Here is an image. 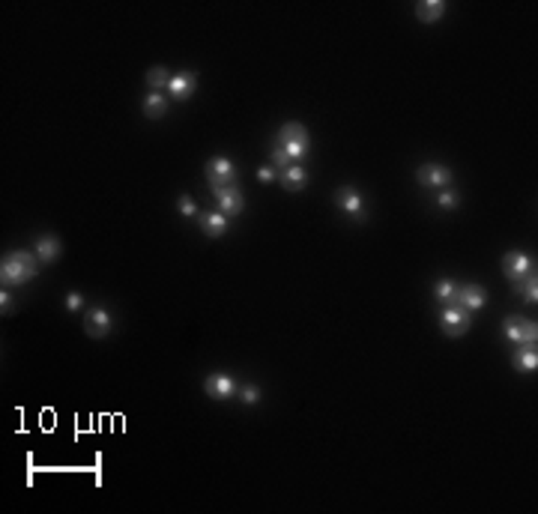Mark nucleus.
<instances>
[{
  "label": "nucleus",
  "mask_w": 538,
  "mask_h": 514,
  "mask_svg": "<svg viewBox=\"0 0 538 514\" xmlns=\"http://www.w3.org/2000/svg\"><path fill=\"white\" fill-rule=\"evenodd\" d=\"M36 257H39L42 263H54L60 257V240L54 233H42L39 240H36Z\"/></svg>",
  "instance_id": "14"
},
{
  "label": "nucleus",
  "mask_w": 538,
  "mask_h": 514,
  "mask_svg": "<svg viewBox=\"0 0 538 514\" xmlns=\"http://www.w3.org/2000/svg\"><path fill=\"white\" fill-rule=\"evenodd\" d=\"M168 81H171V72L165 69V66H153V69L147 72V87L150 90H159L162 93L168 87Z\"/></svg>",
  "instance_id": "22"
},
{
  "label": "nucleus",
  "mask_w": 538,
  "mask_h": 514,
  "mask_svg": "<svg viewBox=\"0 0 538 514\" xmlns=\"http://www.w3.org/2000/svg\"><path fill=\"white\" fill-rule=\"evenodd\" d=\"M179 213H183V215H188V218H192V215H197V206H195V201H192V197H188V195H183V197H179Z\"/></svg>",
  "instance_id": "27"
},
{
  "label": "nucleus",
  "mask_w": 538,
  "mask_h": 514,
  "mask_svg": "<svg viewBox=\"0 0 538 514\" xmlns=\"http://www.w3.org/2000/svg\"><path fill=\"white\" fill-rule=\"evenodd\" d=\"M503 335L508 341H514V344H535L538 338V326L532 320L521 317V314H512V317L503 320Z\"/></svg>",
  "instance_id": "2"
},
{
  "label": "nucleus",
  "mask_w": 538,
  "mask_h": 514,
  "mask_svg": "<svg viewBox=\"0 0 538 514\" xmlns=\"http://www.w3.org/2000/svg\"><path fill=\"white\" fill-rule=\"evenodd\" d=\"M278 179H281V186H285L287 192H302L305 183H308V174H305V168L302 165H290V168L281 170Z\"/></svg>",
  "instance_id": "15"
},
{
  "label": "nucleus",
  "mask_w": 538,
  "mask_h": 514,
  "mask_svg": "<svg viewBox=\"0 0 538 514\" xmlns=\"http://www.w3.org/2000/svg\"><path fill=\"white\" fill-rule=\"evenodd\" d=\"M469 326H473V311H467L464 305H442L440 311V329H442V335H449V338H460V335H467Z\"/></svg>",
  "instance_id": "1"
},
{
  "label": "nucleus",
  "mask_w": 538,
  "mask_h": 514,
  "mask_svg": "<svg viewBox=\"0 0 538 514\" xmlns=\"http://www.w3.org/2000/svg\"><path fill=\"white\" fill-rule=\"evenodd\" d=\"M416 179L424 188H437V192H442V188L451 186V170L446 165H440V161H428V165L419 168Z\"/></svg>",
  "instance_id": "3"
},
{
  "label": "nucleus",
  "mask_w": 538,
  "mask_h": 514,
  "mask_svg": "<svg viewBox=\"0 0 538 514\" xmlns=\"http://www.w3.org/2000/svg\"><path fill=\"white\" fill-rule=\"evenodd\" d=\"M240 401L245 404V407H254L260 401V389L258 386H242L240 389Z\"/></svg>",
  "instance_id": "25"
},
{
  "label": "nucleus",
  "mask_w": 538,
  "mask_h": 514,
  "mask_svg": "<svg viewBox=\"0 0 538 514\" xmlns=\"http://www.w3.org/2000/svg\"><path fill=\"white\" fill-rule=\"evenodd\" d=\"M269 161H272V168H278V170H285V168H290V165H296V161L290 159V156L285 153V150H278V147H272Z\"/></svg>",
  "instance_id": "24"
},
{
  "label": "nucleus",
  "mask_w": 538,
  "mask_h": 514,
  "mask_svg": "<svg viewBox=\"0 0 538 514\" xmlns=\"http://www.w3.org/2000/svg\"><path fill=\"white\" fill-rule=\"evenodd\" d=\"M213 188V195H215V201H219V213L222 215H240L242 213V206H245V197L237 186H210Z\"/></svg>",
  "instance_id": "5"
},
{
  "label": "nucleus",
  "mask_w": 538,
  "mask_h": 514,
  "mask_svg": "<svg viewBox=\"0 0 538 514\" xmlns=\"http://www.w3.org/2000/svg\"><path fill=\"white\" fill-rule=\"evenodd\" d=\"M276 147H278V150H285V153H287L290 159H294L296 165H299L302 159H305V153L311 150V144H296V141H281V138H276Z\"/></svg>",
  "instance_id": "23"
},
{
  "label": "nucleus",
  "mask_w": 538,
  "mask_h": 514,
  "mask_svg": "<svg viewBox=\"0 0 538 514\" xmlns=\"http://www.w3.org/2000/svg\"><path fill=\"white\" fill-rule=\"evenodd\" d=\"M195 87H197V78L192 72H177V75H171V81H168L165 90H168V96H171V99L186 102V99H192Z\"/></svg>",
  "instance_id": "10"
},
{
  "label": "nucleus",
  "mask_w": 538,
  "mask_h": 514,
  "mask_svg": "<svg viewBox=\"0 0 538 514\" xmlns=\"http://www.w3.org/2000/svg\"><path fill=\"white\" fill-rule=\"evenodd\" d=\"M485 302H487V293L478 287V284H464V287H458V305H464L467 311H478V308H485Z\"/></svg>",
  "instance_id": "12"
},
{
  "label": "nucleus",
  "mask_w": 538,
  "mask_h": 514,
  "mask_svg": "<svg viewBox=\"0 0 538 514\" xmlns=\"http://www.w3.org/2000/svg\"><path fill=\"white\" fill-rule=\"evenodd\" d=\"M433 296H437L442 305H455L458 302V284L451 278H440L437 284H433Z\"/></svg>",
  "instance_id": "21"
},
{
  "label": "nucleus",
  "mask_w": 538,
  "mask_h": 514,
  "mask_svg": "<svg viewBox=\"0 0 538 514\" xmlns=\"http://www.w3.org/2000/svg\"><path fill=\"white\" fill-rule=\"evenodd\" d=\"M535 269V260L530 254H523V251H508L503 257V272H505V278L508 281H517V278H523L526 272H532Z\"/></svg>",
  "instance_id": "9"
},
{
  "label": "nucleus",
  "mask_w": 538,
  "mask_h": 514,
  "mask_svg": "<svg viewBox=\"0 0 538 514\" xmlns=\"http://www.w3.org/2000/svg\"><path fill=\"white\" fill-rule=\"evenodd\" d=\"M258 179H260V183H272V179H276V168H272V165L260 168L258 170Z\"/></svg>",
  "instance_id": "29"
},
{
  "label": "nucleus",
  "mask_w": 538,
  "mask_h": 514,
  "mask_svg": "<svg viewBox=\"0 0 538 514\" xmlns=\"http://www.w3.org/2000/svg\"><path fill=\"white\" fill-rule=\"evenodd\" d=\"M84 308V296L81 293H69V296H66V311H81Z\"/></svg>",
  "instance_id": "28"
},
{
  "label": "nucleus",
  "mask_w": 538,
  "mask_h": 514,
  "mask_svg": "<svg viewBox=\"0 0 538 514\" xmlns=\"http://www.w3.org/2000/svg\"><path fill=\"white\" fill-rule=\"evenodd\" d=\"M512 284H514V290L523 296V302H530V305H535V302H538V278H535V269L526 272L523 278H517Z\"/></svg>",
  "instance_id": "19"
},
{
  "label": "nucleus",
  "mask_w": 538,
  "mask_h": 514,
  "mask_svg": "<svg viewBox=\"0 0 538 514\" xmlns=\"http://www.w3.org/2000/svg\"><path fill=\"white\" fill-rule=\"evenodd\" d=\"M442 12H446V3H442V0H422V3H416V18L424 24L440 21Z\"/></svg>",
  "instance_id": "18"
},
{
  "label": "nucleus",
  "mask_w": 538,
  "mask_h": 514,
  "mask_svg": "<svg viewBox=\"0 0 538 514\" xmlns=\"http://www.w3.org/2000/svg\"><path fill=\"white\" fill-rule=\"evenodd\" d=\"M458 201H460V197H458L455 192H451V188H442V192L437 195V204H440L442 209H455V206H458Z\"/></svg>",
  "instance_id": "26"
},
{
  "label": "nucleus",
  "mask_w": 538,
  "mask_h": 514,
  "mask_svg": "<svg viewBox=\"0 0 538 514\" xmlns=\"http://www.w3.org/2000/svg\"><path fill=\"white\" fill-rule=\"evenodd\" d=\"M281 141H296V144H311V135H308V129L302 126V123H285V126L278 129V135Z\"/></svg>",
  "instance_id": "20"
},
{
  "label": "nucleus",
  "mask_w": 538,
  "mask_h": 514,
  "mask_svg": "<svg viewBox=\"0 0 538 514\" xmlns=\"http://www.w3.org/2000/svg\"><path fill=\"white\" fill-rule=\"evenodd\" d=\"M335 204L341 206V213L356 218V222H365V201H362V195H359L353 186H341V188H338V192H335Z\"/></svg>",
  "instance_id": "8"
},
{
  "label": "nucleus",
  "mask_w": 538,
  "mask_h": 514,
  "mask_svg": "<svg viewBox=\"0 0 538 514\" xmlns=\"http://www.w3.org/2000/svg\"><path fill=\"white\" fill-rule=\"evenodd\" d=\"M512 365L517 371H523V374H535L538 368V353H535V344H521L512 353Z\"/></svg>",
  "instance_id": "13"
},
{
  "label": "nucleus",
  "mask_w": 538,
  "mask_h": 514,
  "mask_svg": "<svg viewBox=\"0 0 538 514\" xmlns=\"http://www.w3.org/2000/svg\"><path fill=\"white\" fill-rule=\"evenodd\" d=\"M141 108H144V114L150 120H159V117H165V114H168V96H165V93H159V90H150L144 96V105H141Z\"/></svg>",
  "instance_id": "17"
},
{
  "label": "nucleus",
  "mask_w": 538,
  "mask_h": 514,
  "mask_svg": "<svg viewBox=\"0 0 538 514\" xmlns=\"http://www.w3.org/2000/svg\"><path fill=\"white\" fill-rule=\"evenodd\" d=\"M204 389H206V395H210L213 401H228V398L237 392V383H233L231 374H210Z\"/></svg>",
  "instance_id": "11"
},
{
  "label": "nucleus",
  "mask_w": 538,
  "mask_h": 514,
  "mask_svg": "<svg viewBox=\"0 0 538 514\" xmlns=\"http://www.w3.org/2000/svg\"><path fill=\"white\" fill-rule=\"evenodd\" d=\"M12 305H15L12 293H6V287H3V293H0V308H3V314H9V311H12Z\"/></svg>",
  "instance_id": "30"
},
{
  "label": "nucleus",
  "mask_w": 538,
  "mask_h": 514,
  "mask_svg": "<svg viewBox=\"0 0 538 514\" xmlns=\"http://www.w3.org/2000/svg\"><path fill=\"white\" fill-rule=\"evenodd\" d=\"M30 278H33V272L21 260H15L12 254L3 257V263H0V281H3V287H18V284H27Z\"/></svg>",
  "instance_id": "7"
},
{
  "label": "nucleus",
  "mask_w": 538,
  "mask_h": 514,
  "mask_svg": "<svg viewBox=\"0 0 538 514\" xmlns=\"http://www.w3.org/2000/svg\"><path fill=\"white\" fill-rule=\"evenodd\" d=\"M206 179H210V186H237V168L231 159L215 156L206 161Z\"/></svg>",
  "instance_id": "6"
},
{
  "label": "nucleus",
  "mask_w": 538,
  "mask_h": 514,
  "mask_svg": "<svg viewBox=\"0 0 538 514\" xmlns=\"http://www.w3.org/2000/svg\"><path fill=\"white\" fill-rule=\"evenodd\" d=\"M197 222H201V227H204V233L206 236H222L224 231H228V215H222L219 209H215V213H201L197 215Z\"/></svg>",
  "instance_id": "16"
},
{
  "label": "nucleus",
  "mask_w": 538,
  "mask_h": 514,
  "mask_svg": "<svg viewBox=\"0 0 538 514\" xmlns=\"http://www.w3.org/2000/svg\"><path fill=\"white\" fill-rule=\"evenodd\" d=\"M111 329H114V317H111V311L105 305H96L87 311V317H84V332H87L90 338H108Z\"/></svg>",
  "instance_id": "4"
}]
</instances>
